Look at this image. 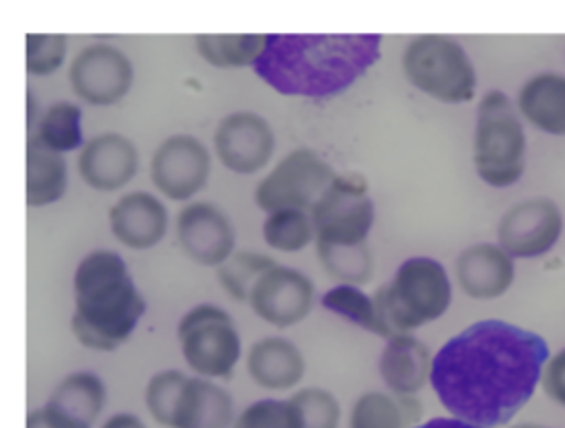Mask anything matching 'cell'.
<instances>
[{"label":"cell","instance_id":"cell-15","mask_svg":"<svg viewBox=\"0 0 565 428\" xmlns=\"http://www.w3.org/2000/svg\"><path fill=\"white\" fill-rule=\"evenodd\" d=\"M177 238L181 249L201 265H221L234 254V227L212 203H190L179 212Z\"/></svg>","mask_w":565,"mask_h":428},{"label":"cell","instance_id":"cell-39","mask_svg":"<svg viewBox=\"0 0 565 428\" xmlns=\"http://www.w3.org/2000/svg\"><path fill=\"white\" fill-rule=\"evenodd\" d=\"M514 428H543V426H532V424H523V426H514Z\"/></svg>","mask_w":565,"mask_h":428},{"label":"cell","instance_id":"cell-31","mask_svg":"<svg viewBox=\"0 0 565 428\" xmlns=\"http://www.w3.org/2000/svg\"><path fill=\"white\" fill-rule=\"evenodd\" d=\"M271 265L276 263L269 256L256 252H236L218 265V280L236 300H247L256 278Z\"/></svg>","mask_w":565,"mask_h":428},{"label":"cell","instance_id":"cell-3","mask_svg":"<svg viewBox=\"0 0 565 428\" xmlns=\"http://www.w3.org/2000/svg\"><path fill=\"white\" fill-rule=\"evenodd\" d=\"M73 333L84 346L113 351L128 340L146 311L124 258L108 249L82 258L73 278Z\"/></svg>","mask_w":565,"mask_h":428},{"label":"cell","instance_id":"cell-25","mask_svg":"<svg viewBox=\"0 0 565 428\" xmlns=\"http://www.w3.org/2000/svg\"><path fill=\"white\" fill-rule=\"evenodd\" d=\"M422 415L419 404L408 397H391L369 390L353 404L349 428H404Z\"/></svg>","mask_w":565,"mask_h":428},{"label":"cell","instance_id":"cell-1","mask_svg":"<svg viewBox=\"0 0 565 428\" xmlns=\"http://www.w3.org/2000/svg\"><path fill=\"white\" fill-rule=\"evenodd\" d=\"M547 342L503 320H481L450 338L430 362V384L457 419L492 428L508 424L532 397Z\"/></svg>","mask_w":565,"mask_h":428},{"label":"cell","instance_id":"cell-8","mask_svg":"<svg viewBox=\"0 0 565 428\" xmlns=\"http://www.w3.org/2000/svg\"><path fill=\"white\" fill-rule=\"evenodd\" d=\"M179 344L188 366L203 377H230L241 357L234 320L216 304H196L179 322Z\"/></svg>","mask_w":565,"mask_h":428},{"label":"cell","instance_id":"cell-11","mask_svg":"<svg viewBox=\"0 0 565 428\" xmlns=\"http://www.w3.org/2000/svg\"><path fill=\"white\" fill-rule=\"evenodd\" d=\"M247 302L265 322L278 329L294 327L313 307V282L302 271L276 263L256 278Z\"/></svg>","mask_w":565,"mask_h":428},{"label":"cell","instance_id":"cell-23","mask_svg":"<svg viewBox=\"0 0 565 428\" xmlns=\"http://www.w3.org/2000/svg\"><path fill=\"white\" fill-rule=\"evenodd\" d=\"M521 115L547 135H565V75H532L516 97Z\"/></svg>","mask_w":565,"mask_h":428},{"label":"cell","instance_id":"cell-14","mask_svg":"<svg viewBox=\"0 0 565 428\" xmlns=\"http://www.w3.org/2000/svg\"><path fill=\"white\" fill-rule=\"evenodd\" d=\"M73 90L88 104H115L132 84L130 60L108 44H90L82 49L68 71Z\"/></svg>","mask_w":565,"mask_h":428},{"label":"cell","instance_id":"cell-6","mask_svg":"<svg viewBox=\"0 0 565 428\" xmlns=\"http://www.w3.org/2000/svg\"><path fill=\"white\" fill-rule=\"evenodd\" d=\"M402 68L415 88L439 101L463 104L475 97V66L466 49L448 35L413 38L402 53Z\"/></svg>","mask_w":565,"mask_h":428},{"label":"cell","instance_id":"cell-32","mask_svg":"<svg viewBox=\"0 0 565 428\" xmlns=\"http://www.w3.org/2000/svg\"><path fill=\"white\" fill-rule=\"evenodd\" d=\"M232 428H302V415L291 399H260L249 404Z\"/></svg>","mask_w":565,"mask_h":428},{"label":"cell","instance_id":"cell-4","mask_svg":"<svg viewBox=\"0 0 565 428\" xmlns=\"http://www.w3.org/2000/svg\"><path fill=\"white\" fill-rule=\"evenodd\" d=\"M380 322V335L408 333L446 313L452 300L450 278L444 265L428 256L406 258L393 280L371 296Z\"/></svg>","mask_w":565,"mask_h":428},{"label":"cell","instance_id":"cell-12","mask_svg":"<svg viewBox=\"0 0 565 428\" xmlns=\"http://www.w3.org/2000/svg\"><path fill=\"white\" fill-rule=\"evenodd\" d=\"M152 183L172 201L192 199L210 176V152L192 135L168 137L150 161Z\"/></svg>","mask_w":565,"mask_h":428},{"label":"cell","instance_id":"cell-7","mask_svg":"<svg viewBox=\"0 0 565 428\" xmlns=\"http://www.w3.org/2000/svg\"><path fill=\"white\" fill-rule=\"evenodd\" d=\"M316 245H362L375 218L369 183L360 174H335L309 207Z\"/></svg>","mask_w":565,"mask_h":428},{"label":"cell","instance_id":"cell-16","mask_svg":"<svg viewBox=\"0 0 565 428\" xmlns=\"http://www.w3.org/2000/svg\"><path fill=\"white\" fill-rule=\"evenodd\" d=\"M232 399L230 395L203 379L183 375L172 406L168 410V428H230L232 424Z\"/></svg>","mask_w":565,"mask_h":428},{"label":"cell","instance_id":"cell-28","mask_svg":"<svg viewBox=\"0 0 565 428\" xmlns=\"http://www.w3.org/2000/svg\"><path fill=\"white\" fill-rule=\"evenodd\" d=\"M263 238L276 252H300L313 240V225L305 210H276L263 223Z\"/></svg>","mask_w":565,"mask_h":428},{"label":"cell","instance_id":"cell-36","mask_svg":"<svg viewBox=\"0 0 565 428\" xmlns=\"http://www.w3.org/2000/svg\"><path fill=\"white\" fill-rule=\"evenodd\" d=\"M413 428H481V426H472V424H468V421H461V419H457V417H435V419H430V421H426V424H419V426H413Z\"/></svg>","mask_w":565,"mask_h":428},{"label":"cell","instance_id":"cell-29","mask_svg":"<svg viewBox=\"0 0 565 428\" xmlns=\"http://www.w3.org/2000/svg\"><path fill=\"white\" fill-rule=\"evenodd\" d=\"M35 137L46 148H51L60 154L79 148L82 146V110H79V106H75L71 101L53 104L44 113Z\"/></svg>","mask_w":565,"mask_h":428},{"label":"cell","instance_id":"cell-24","mask_svg":"<svg viewBox=\"0 0 565 428\" xmlns=\"http://www.w3.org/2000/svg\"><path fill=\"white\" fill-rule=\"evenodd\" d=\"M66 190V161L35 135L26 141V205L42 207L62 199Z\"/></svg>","mask_w":565,"mask_h":428},{"label":"cell","instance_id":"cell-26","mask_svg":"<svg viewBox=\"0 0 565 428\" xmlns=\"http://www.w3.org/2000/svg\"><path fill=\"white\" fill-rule=\"evenodd\" d=\"M199 55L212 66H254L265 49L267 35L263 33H203L196 35Z\"/></svg>","mask_w":565,"mask_h":428},{"label":"cell","instance_id":"cell-20","mask_svg":"<svg viewBox=\"0 0 565 428\" xmlns=\"http://www.w3.org/2000/svg\"><path fill=\"white\" fill-rule=\"evenodd\" d=\"M104 402L106 388L95 373H73L60 382L42 410L64 428H90Z\"/></svg>","mask_w":565,"mask_h":428},{"label":"cell","instance_id":"cell-5","mask_svg":"<svg viewBox=\"0 0 565 428\" xmlns=\"http://www.w3.org/2000/svg\"><path fill=\"white\" fill-rule=\"evenodd\" d=\"M472 161L479 179L492 188L514 185L525 170V130L510 97L490 90L479 99Z\"/></svg>","mask_w":565,"mask_h":428},{"label":"cell","instance_id":"cell-34","mask_svg":"<svg viewBox=\"0 0 565 428\" xmlns=\"http://www.w3.org/2000/svg\"><path fill=\"white\" fill-rule=\"evenodd\" d=\"M66 55V38L62 33L26 35V71L31 75H49L57 71Z\"/></svg>","mask_w":565,"mask_h":428},{"label":"cell","instance_id":"cell-37","mask_svg":"<svg viewBox=\"0 0 565 428\" xmlns=\"http://www.w3.org/2000/svg\"><path fill=\"white\" fill-rule=\"evenodd\" d=\"M102 428H146V426H143V424H141V419H137L135 415L121 413V415L110 417Z\"/></svg>","mask_w":565,"mask_h":428},{"label":"cell","instance_id":"cell-10","mask_svg":"<svg viewBox=\"0 0 565 428\" xmlns=\"http://www.w3.org/2000/svg\"><path fill=\"white\" fill-rule=\"evenodd\" d=\"M563 214L552 199H527L512 205L497 225L499 247L512 258H539L561 238Z\"/></svg>","mask_w":565,"mask_h":428},{"label":"cell","instance_id":"cell-35","mask_svg":"<svg viewBox=\"0 0 565 428\" xmlns=\"http://www.w3.org/2000/svg\"><path fill=\"white\" fill-rule=\"evenodd\" d=\"M543 390L558 404L565 406V349L547 357L541 371Z\"/></svg>","mask_w":565,"mask_h":428},{"label":"cell","instance_id":"cell-13","mask_svg":"<svg viewBox=\"0 0 565 428\" xmlns=\"http://www.w3.org/2000/svg\"><path fill=\"white\" fill-rule=\"evenodd\" d=\"M276 148V137L267 119L252 110L230 113L214 132V150L221 163L238 174L263 170Z\"/></svg>","mask_w":565,"mask_h":428},{"label":"cell","instance_id":"cell-17","mask_svg":"<svg viewBox=\"0 0 565 428\" xmlns=\"http://www.w3.org/2000/svg\"><path fill=\"white\" fill-rule=\"evenodd\" d=\"M79 174L95 190H117L137 172V150L119 132H106L90 139L79 154Z\"/></svg>","mask_w":565,"mask_h":428},{"label":"cell","instance_id":"cell-19","mask_svg":"<svg viewBox=\"0 0 565 428\" xmlns=\"http://www.w3.org/2000/svg\"><path fill=\"white\" fill-rule=\"evenodd\" d=\"M457 280L472 298H499L514 280V258L494 243H477L459 254Z\"/></svg>","mask_w":565,"mask_h":428},{"label":"cell","instance_id":"cell-38","mask_svg":"<svg viewBox=\"0 0 565 428\" xmlns=\"http://www.w3.org/2000/svg\"><path fill=\"white\" fill-rule=\"evenodd\" d=\"M26 428H64L57 421H53L44 410H35L26 419Z\"/></svg>","mask_w":565,"mask_h":428},{"label":"cell","instance_id":"cell-33","mask_svg":"<svg viewBox=\"0 0 565 428\" xmlns=\"http://www.w3.org/2000/svg\"><path fill=\"white\" fill-rule=\"evenodd\" d=\"M291 402L302 415V428H338L340 406L329 390L322 388H302Z\"/></svg>","mask_w":565,"mask_h":428},{"label":"cell","instance_id":"cell-30","mask_svg":"<svg viewBox=\"0 0 565 428\" xmlns=\"http://www.w3.org/2000/svg\"><path fill=\"white\" fill-rule=\"evenodd\" d=\"M322 307L351 320L353 324L377 333L380 335V322H377V313H375V304L373 298L369 293H364L360 287L355 285H335L331 287L324 296H322Z\"/></svg>","mask_w":565,"mask_h":428},{"label":"cell","instance_id":"cell-22","mask_svg":"<svg viewBox=\"0 0 565 428\" xmlns=\"http://www.w3.org/2000/svg\"><path fill=\"white\" fill-rule=\"evenodd\" d=\"M247 371L256 384L271 390H287L302 379V353L285 338H263L247 353Z\"/></svg>","mask_w":565,"mask_h":428},{"label":"cell","instance_id":"cell-2","mask_svg":"<svg viewBox=\"0 0 565 428\" xmlns=\"http://www.w3.org/2000/svg\"><path fill=\"white\" fill-rule=\"evenodd\" d=\"M380 33H269L256 75L280 95L333 97L380 60Z\"/></svg>","mask_w":565,"mask_h":428},{"label":"cell","instance_id":"cell-18","mask_svg":"<svg viewBox=\"0 0 565 428\" xmlns=\"http://www.w3.org/2000/svg\"><path fill=\"white\" fill-rule=\"evenodd\" d=\"M110 229L119 243L132 249L157 245L168 227L163 203L150 192H130L110 207Z\"/></svg>","mask_w":565,"mask_h":428},{"label":"cell","instance_id":"cell-9","mask_svg":"<svg viewBox=\"0 0 565 428\" xmlns=\"http://www.w3.org/2000/svg\"><path fill=\"white\" fill-rule=\"evenodd\" d=\"M335 172L309 148L287 152L274 170L258 183L254 201L260 210H305L329 188Z\"/></svg>","mask_w":565,"mask_h":428},{"label":"cell","instance_id":"cell-27","mask_svg":"<svg viewBox=\"0 0 565 428\" xmlns=\"http://www.w3.org/2000/svg\"><path fill=\"white\" fill-rule=\"evenodd\" d=\"M322 267L342 285H364L373 274V256L362 245H316Z\"/></svg>","mask_w":565,"mask_h":428},{"label":"cell","instance_id":"cell-21","mask_svg":"<svg viewBox=\"0 0 565 428\" xmlns=\"http://www.w3.org/2000/svg\"><path fill=\"white\" fill-rule=\"evenodd\" d=\"M428 349L408 333L391 335L380 355V375L386 386L399 397H411L428 382L430 375Z\"/></svg>","mask_w":565,"mask_h":428}]
</instances>
